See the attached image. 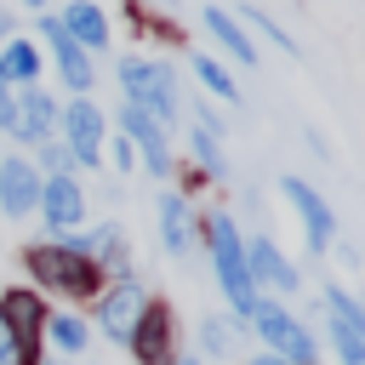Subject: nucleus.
Instances as JSON below:
<instances>
[{
    "instance_id": "1",
    "label": "nucleus",
    "mask_w": 365,
    "mask_h": 365,
    "mask_svg": "<svg viewBox=\"0 0 365 365\" xmlns=\"http://www.w3.org/2000/svg\"><path fill=\"white\" fill-rule=\"evenodd\" d=\"M120 86H125V103L154 114L160 125L177 120V74L171 63H148V57H120Z\"/></svg>"
},
{
    "instance_id": "2",
    "label": "nucleus",
    "mask_w": 365,
    "mask_h": 365,
    "mask_svg": "<svg viewBox=\"0 0 365 365\" xmlns=\"http://www.w3.org/2000/svg\"><path fill=\"white\" fill-rule=\"evenodd\" d=\"M205 240H211V262H217V279H222L228 302H234L240 314H251V308H257V279H251V268H245L240 228H234L228 217H211V222H205Z\"/></svg>"
},
{
    "instance_id": "3",
    "label": "nucleus",
    "mask_w": 365,
    "mask_h": 365,
    "mask_svg": "<svg viewBox=\"0 0 365 365\" xmlns=\"http://www.w3.org/2000/svg\"><path fill=\"white\" fill-rule=\"evenodd\" d=\"M29 268H34L51 291H63V297H97V285H103V268H97L91 257L68 251V245H34V251H29Z\"/></svg>"
},
{
    "instance_id": "4",
    "label": "nucleus",
    "mask_w": 365,
    "mask_h": 365,
    "mask_svg": "<svg viewBox=\"0 0 365 365\" xmlns=\"http://www.w3.org/2000/svg\"><path fill=\"white\" fill-rule=\"evenodd\" d=\"M0 331L11 336L17 365H40V331H46V308L34 291H6L0 297Z\"/></svg>"
},
{
    "instance_id": "5",
    "label": "nucleus",
    "mask_w": 365,
    "mask_h": 365,
    "mask_svg": "<svg viewBox=\"0 0 365 365\" xmlns=\"http://www.w3.org/2000/svg\"><path fill=\"white\" fill-rule=\"evenodd\" d=\"M251 325L262 331V342H268L279 359H291V365H314V336H308L302 319L285 314L279 302H257V308H251Z\"/></svg>"
},
{
    "instance_id": "6",
    "label": "nucleus",
    "mask_w": 365,
    "mask_h": 365,
    "mask_svg": "<svg viewBox=\"0 0 365 365\" xmlns=\"http://www.w3.org/2000/svg\"><path fill=\"white\" fill-rule=\"evenodd\" d=\"M57 120H63V148H68V160L97 165V160H103V114H97V103H91V97H74Z\"/></svg>"
},
{
    "instance_id": "7",
    "label": "nucleus",
    "mask_w": 365,
    "mask_h": 365,
    "mask_svg": "<svg viewBox=\"0 0 365 365\" xmlns=\"http://www.w3.org/2000/svg\"><path fill=\"white\" fill-rule=\"evenodd\" d=\"M120 125H125V143L131 148H143V160H148V171L154 177H171V131L154 120V114H143V108H131L125 103V114H120Z\"/></svg>"
},
{
    "instance_id": "8",
    "label": "nucleus",
    "mask_w": 365,
    "mask_h": 365,
    "mask_svg": "<svg viewBox=\"0 0 365 365\" xmlns=\"http://www.w3.org/2000/svg\"><path fill=\"white\" fill-rule=\"evenodd\" d=\"M46 40H51V57H57L63 86H68V91H91V51H86L57 17H46Z\"/></svg>"
},
{
    "instance_id": "9",
    "label": "nucleus",
    "mask_w": 365,
    "mask_h": 365,
    "mask_svg": "<svg viewBox=\"0 0 365 365\" xmlns=\"http://www.w3.org/2000/svg\"><path fill=\"white\" fill-rule=\"evenodd\" d=\"M279 188H285V200L297 205V217H302V228H308V245H314V251H325V245H331V234H336L331 205H325V200H319V194H314L302 177H285Z\"/></svg>"
},
{
    "instance_id": "10",
    "label": "nucleus",
    "mask_w": 365,
    "mask_h": 365,
    "mask_svg": "<svg viewBox=\"0 0 365 365\" xmlns=\"http://www.w3.org/2000/svg\"><path fill=\"white\" fill-rule=\"evenodd\" d=\"M125 342H131L137 365H171V314L165 308H143Z\"/></svg>"
},
{
    "instance_id": "11",
    "label": "nucleus",
    "mask_w": 365,
    "mask_h": 365,
    "mask_svg": "<svg viewBox=\"0 0 365 365\" xmlns=\"http://www.w3.org/2000/svg\"><path fill=\"white\" fill-rule=\"evenodd\" d=\"M40 211H46V228H74V222L86 217V194H80V182L63 177V171H51V177L40 182Z\"/></svg>"
},
{
    "instance_id": "12",
    "label": "nucleus",
    "mask_w": 365,
    "mask_h": 365,
    "mask_svg": "<svg viewBox=\"0 0 365 365\" xmlns=\"http://www.w3.org/2000/svg\"><path fill=\"white\" fill-rule=\"evenodd\" d=\"M143 308H148V302H143V285H137V279H120L114 291H103V302H97V319H103V331H108L114 342H125Z\"/></svg>"
},
{
    "instance_id": "13",
    "label": "nucleus",
    "mask_w": 365,
    "mask_h": 365,
    "mask_svg": "<svg viewBox=\"0 0 365 365\" xmlns=\"http://www.w3.org/2000/svg\"><path fill=\"white\" fill-rule=\"evenodd\" d=\"M34 205H40V171L29 160H0V211L29 217Z\"/></svg>"
},
{
    "instance_id": "14",
    "label": "nucleus",
    "mask_w": 365,
    "mask_h": 365,
    "mask_svg": "<svg viewBox=\"0 0 365 365\" xmlns=\"http://www.w3.org/2000/svg\"><path fill=\"white\" fill-rule=\"evenodd\" d=\"M245 268H251V279H262V285L297 291V268L285 262V251H279L274 240H251V245H245Z\"/></svg>"
},
{
    "instance_id": "15",
    "label": "nucleus",
    "mask_w": 365,
    "mask_h": 365,
    "mask_svg": "<svg viewBox=\"0 0 365 365\" xmlns=\"http://www.w3.org/2000/svg\"><path fill=\"white\" fill-rule=\"evenodd\" d=\"M57 23H63V29H68V34H74L86 51L108 46V17H103V6H97V0H74V6H68Z\"/></svg>"
},
{
    "instance_id": "16",
    "label": "nucleus",
    "mask_w": 365,
    "mask_h": 365,
    "mask_svg": "<svg viewBox=\"0 0 365 365\" xmlns=\"http://www.w3.org/2000/svg\"><path fill=\"white\" fill-rule=\"evenodd\" d=\"M205 29H211V40H217V46H228V57H234V63H257V46H251V34H245V23H240V17H228L222 6H205Z\"/></svg>"
},
{
    "instance_id": "17",
    "label": "nucleus",
    "mask_w": 365,
    "mask_h": 365,
    "mask_svg": "<svg viewBox=\"0 0 365 365\" xmlns=\"http://www.w3.org/2000/svg\"><path fill=\"white\" fill-rule=\"evenodd\" d=\"M57 125V103L46 91H23L17 97V137L23 143H46V131Z\"/></svg>"
},
{
    "instance_id": "18",
    "label": "nucleus",
    "mask_w": 365,
    "mask_h": 365,
    "mask_svg": "<svg viewBox=\"0 0 365 365\" xmlns=\"http://www.w3.org/2000/svg\"><path fill=\"white\" fill-rule=\"evenodd\" d=\"M160 240H165V251H188L194 245V211L177 194L160 200Z\"/></svg>"
},
{
    "instance_id": "19",
    "label": "nucleus",
    "mask_w": 365,
    "mask_h": 365,
    "mask_svg": "<svg viewBox=\"0 0 365 365\" xmlns=\"http://www.w3.org/2000/svg\"><path fill=\"white\" fill-rule=\"evenodd\" d=\"M34 74H40V51L29 40H6L0 46V80L6 86H34Z\"/></svg>"
},
{
    "instance_id": "20",
    "label": "nucleus",
    "mask_w": 365,
    "mask_h": 365,
    "mask_svg": "<svg viewBox=\"0 0 365 365\" xmlns=\"http://www.w3.org/2000/svg\"><path fill=\"white\" fill-rule=\"evenodd\" d=\"M194 154H200V165H205L211 177H222V171H228L222 143H217V120H211V114H194Z\"/></svg>"
},
{
    "instance_id": "21",
    "label": "nucleus",
    "mask_w": 365,
    "mask_h": 365,
    "mask_svg": "<svg viewBox=\"0 0 365 365\" xmlns=\"http://www.w3.org/2000/svg\"><path fill=\"white\" fill-rule=\"evenodd\" d=\"M325 308H331V314H336V319H342V325H348V331L365 342V308H359V302H354L342 285H331V291H325Z\"/></svg>"
},
{
    "instance_id": "22",
    "label": "nucleus",
    "mask_w": 365,
    "mask_h": 365,
    "mask_svg": "<svg viewBox=\"0 0 365 365\" xmlns=\"http://www.w3.org/2000/svg\"><path fill=\"white\" fill-rule=\"evenodd\" d=\"M194 74H200V86H205V91H217V97H228V103L240 97V86L228 80V68H222L217 57H194Z\"/></svg>"
},
{
    "instance_id": "23",
    "label": "nucleus",
    "mask_w": 365,
    "mask_h": 365,
    "mask_svg": "<svg viewBox=\"0 0 365 365\" xmlns=\"http://www.w3.org/2000/svg\"><path fill=\"white\" fill-rule=\"evenodd\" d=\"M46 331H51V342H57L63 354H80V348H86V325H80L74 314H57V319H46Z\"/></svg>"
},
{
    "instance_id": "24",
    "label": "nucleus",
    "mask_w": 365,
    "mask_h": 365,
    "mask_svg": "<svg viewBox=\"0 0 365 365\" xmlns=\"http://www.w3.org/2000/svg\"><path fill=\"white\" fill-rule=\"evenodd\" d=\"M325 331H331V342H336L342 365H365V342H359V336H354V331H348V325H342L336 314H331V325H325Z\"/></svg>"
},
{
    "instance_id": "25",
    "label": "nucleus",
    "mask_w": 365,
    "mask_h": 365,
    "mask_svg": "<svg viewBox=\"0 0 365 365\" xmlns=\"http://www.w3.org/2000/svg\"><path fill=\"white\" fill-rule=\"evenodd\" d=\"M245 17H251V23H257V29H262V34H268V40L279 46V51H297V40H291V34H285V29H279V23H274V17L262 11V6H245Z\"/></svg>"
},
{
    "instance_id": "26",
    "label": "nucleus",
    "mask_w": 365,
    "mask_h": 365,
    "mask_svg": "<svg viewBox=\"0 0 365 365\" xmlns=\"http://www.w3.org/2000/svg\"><path fill=\"white\" fill-rule=\"evenodd\" d=\"M0 131H17V97L6 80H0Z\"/></svg>"
},
{
    "instance_id": "27",
    "label": "nucleus",
    "mask_w": 365,
    "mask_h": 365,
    "mask_svg": "<svg viewBox=\"0 0 365 365\" xmlns=\"http://www.w3.org/2000/svg\"><path fill=\"white\" fill-rule=\"evenodd\" d=\"M200 336H205V348H211V354H222V348H228V331H222L217 319H205V331H200Z\"/></svg>"
},
{
    "instance_id": "28",
    "label": "nucleus",
    "mask_w": 365,
    "mask_h": 365,
    "mask_svg": "<svg viewBox=\"0 0 365 365\" xmlns=\"http://www.w3.org/2000/svg\"><path fill=\"white\" fill-rule=\"evenodd\" d=\"M114 165H120V171H131V165H137V148H131V143H125V137H120V143H114Z\"/></svg>"
},
{
    "instance_id": "29",
    "label": "nucleus",
    "mask_w": 365,
    "mask_h": 365,
    "mask_svg": "<svg viewBox=\"0 0 365 365\" xmlns=\"http://www.w3.org/2000/svg\"><path fill=\"white\" fill-rule=\"evenodd\" d=\"M40 148H46V165H57V171L68 165V148H63V143H40Z\"/></svg>"
},
{
    "instance_id": "30",
    "label": "nucleus",
    "mask_w": 365,
    "mask_h": 365,
    "mask_svg": "<svg viewBox=\"0 0 365 365\" xmlns=\"http://www.w3.org/2000/svg\"><path fill=\"white\" fill-rule=\"evenodd\" d=\"M251 365H291V359H279V354H262V359H251Z\"/></svg>"
},
{
    "instance_id": "31",
    "label": "nucleus",
    "mask_w": 365,
    "mask_h": 365,
    "mask_svg": "<svg viewBox=\"0 0 365 365\" xmlns=\"http://www.w3.org/2000/svg\"><path fill=\"white\" fill-rule=\"evenodd\" d=\"M6 34H11V17H6V11H0V40H6Z\"/></svg>"
},
{
    "instance_id": "32",
    "label": "nucleus",
    "mask_w": 365,
    "mask_h": 365,
    "mask_svg": "<svg viewBox=\"0 0 365 365\" xmlns=\"http://www.w3.org/2000/svg\"><path fill=\"white\" fill-rule=\"evenodd\" d=\"M23 6H34V11H40V6H46V0H23Z\"/></svg>"
},
{
    "instance_id": "33",
    "label": "nucleus",
    "mask_w": 365,
    "mask_h": 365,
    "mask_svg": "<svg viewBox=\"0 0 365 365\" xmlns=\"http://www.w3.org/2000/svg\"><path fill=\"white\" fill-rule=\"evenodd\" d=\"M0 365H6V342H0Z\"/></svg>"
},
{
    "instance_id": "34",
    "label": "nucleus",
    "mask_w": 365,
    "mask_h": 365,
    "mask_svg": "<svg viewBox=\"0 0 365 365\" xmlns=\"http://www.w3.org/2000/svg\"><path fill=\"white\" fill-rule=\"evenodd\" d=\"M182 365H194V359H182Z\"/></svg>"
}]
</instances>
